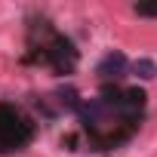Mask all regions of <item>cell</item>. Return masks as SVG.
<instances>
[{"instance_id": "7a4b0ae2", "label": "cell", "mask_w": 157, "mask_h": 157, "mask_svg": "<svg viewBox=\"0 0 157 157\" xmlns=\"http://www.w3.org/2000/svg\"><path fill=\"white\" fill-rule=\"evenodd\" d=\"M132 71H136V77H142V80H151V77H157V65H154L151 59H139V62L132 65Z\"/></svg>"}, {"instance_id": "6da1fadb", "label": "cell", "mask_w": 157, "mask_h": 157, "mask_svg": "<svg viewBox=\"0 0 157 157\" xmlns=\"http://www.w3.org/2000/svg\"><path fill=\"white\" fill-rule=\"evenodd\" d=\"M99 77H120L126 71V56L123 52H108L102 62H99Z\"/></svg>"}, {"instance_id": "3957f363", "label": "cell", "mask_w": 157, "mask_h": 157, "mask_svg": "<svg viewBox=\"0 0 157 157\" xmlns=\"http://www.w3.org/2000/svg\"><path fill=\"white\" fill-rule=\"evenodd\" d=\"M139 16H157V3H136Z\"/></svg>"}]
</instances>
